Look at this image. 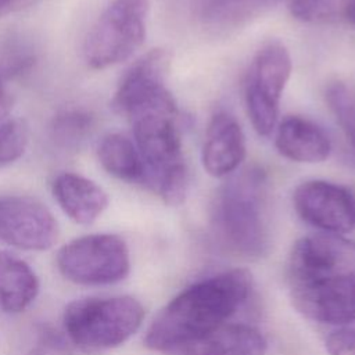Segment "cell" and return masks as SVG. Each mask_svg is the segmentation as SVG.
Segmentation results:
<instances>
[{"instance_id":"13","label":"cell","mask_w":355,"mask_h":355,"mask_svg":"<svg viewBox=\"0 0 355 355\" xmlns=\"http://www.w3.org/2000/svg\"><path fill=\"white\" fill-rule=\"evenodd\" d=\"M171 62L172 55L165 49H153L136 60L118 83L111 101L114 111L123 115L133 103L165 87Z\"/></svg>"},{"instance_id":"4","label":"cell","mask_w":355,"mask_h":355,"mask_svg":"<svg viewBox=\"0 0 355 355\" xmlns=\"http://www.w3.org/2000/svg\"><path fill=\"white\" fill-rule=\"evenodd\" d=\"M144 319L143 305L133 297H86L69 302L64 329L82 351L96 354L129 340Z\"/></svg>"},{"instance_id":"9","label":"cell","mask_w":355,"mask_h":355,"mask_svg":"<svg viewBox=\"0 0 355 355\" xmlns=\"http://www.w3.org/2000/svg\"><path fill=\"white\" fill-rule=\"evenodd\" d=\"M293 204L304 222L322 232L344 234L355 227V196L341 184L302 182L294 190Z\"/></svg>"},{"instance_id":"19","label":"cell","mask_w":355,"mask_h":355,"mask_svg":"<svg viewBox=\"0 0 355 355\" xmlns=\"http://www.w3.org/2000/svg\"><path fill=\"white\" fill-rule=\"evenodd\" d=\"M279 0H201L202 21L212 28H234L273 7Z\"/></svg>"},{"instance_id":"18","label":"cell","mask_w":355,"mask_h":355,"mask_svg":"<svg viewBox=\"0 0 355 355\" xmlns=\"http://www.w3.org/2000/svg\"><path fill=\"white\" fill-rule=\"evenodd\" d=\"M97 157L103 168L114 178L126 183L146 186V168L139 150L129 137L110 133L101 139Z\"/></svg>"},{"instance_id":"27","label":"cell","mask_w":355,"mask_h":355,"mask_svg":"<svg viewBox=\"0 0 355 355\" xmlns=\"http://www.w3.org/2000/svg\"><path fill=\"white\" fill-rule=\"evenodd\" d=\"M29 355H53V352L47 347H36L35 349L31 351Z\"/></svg>"},{"instance_id":"3","label":"cell","mask_w":355,"mask_h":355,"mask_svg":"<svg viewBox=\"0 0 355 355\" xmlns=\"http://www.w3.org/2000/svg\"><path fill=\"white\" fill-rule=\"evenodd\" d=\"M216 233L233 251L259 257L268 245L265 178L258 169L239 173L216 193L212 207Z\"/></svg>"},{"instance_id":"15","label":"cell","mask_w":355,"mask_h":355,"mask_svg":"<svg viewBox=\"0 0 355 355\" xmlns=\"http://www.w3.org/2000/svg\"><path fill=\"white\" fill-rule=\"evenodd\" d=\"M275 146L284 158L302 162H323L331 151L327 133L311 119L291 115L284 118L276 129Z\"/></svg>"},{"instance_id":"6","label":"cell","mask_w":355,"mask_h":355,"mask_svg":"<svg viewBox=\"0 0 355 355\" xmlns=\"http://www.w3.org/2000/svg\"><path fill=\"white\" fill-rule=\"evenodd\" d=\"M61 275L82 286H107L123 280L130 270L125 240L111 233L78 237L57 252Z\"/></svg>"},{"instance_id":"1","label":"cell","mask_w":355,"mask_h":355,"mask_svg":"<svg viewBox=\"0 0 355 355\" xmlns=\"http://www.w3.org/2000/svg\"><path fill=\"white\" fill-rule=\"evenodd\" d=\"M251 288L247 269L226 270L187 287L154 318L144 337L146 347L166 352L205 337L225 324Z\"/></svg>"},{"instance_id":"26","label":"cell","mask_w":355,"mask_h":355,"mask_svg":"<svg viewBox=\"0 0 355 355\" xmlns=\"http://www.w3.org/2000/svg\"><path fill=\"white\" fill-rule=\"evenodd\" d=\"M340 3L344 18L355 26V0H340Z\"/></svg>"},{"instance_id":"20","label":"cell","mask_w":355,"mask_h":355,"mask_svg":"<svg viewBox=\"0 0 355 355\" xmlns=\"http://www.w3.org/2000/svg\"><path fill=\"white\" fill-rule=\"evenodd\" d=\"M94 126L92 114L83 110H65L54 116L51 137L64 150H76L90 136Z\"/></svg>"},{"instance_id":"7","label":"cell","mask_w":355,"mask_h":355,"mask_svg":"<svg viewBox=\"0 0 355 355\" xmlns=\"http://www.w3.org/2000/svg\"><path fill=\"white\" fill-rule=\"evenodd\" d=\"M291 68L290 53L279 40L263 43L251 61L244 98L251 125L259 136H270L276 128L280 98Z\"/></svg>"},{"instance_id":"17","label":"cell","mask_w":355,"mask_h":355,"mask_svg":"<svg viewBox=\"0 0 355 355\" xmlns=\"http://www.w3.org/2000/svg\"><path fill=\"white\" fill-rule=\"evenodd\" d=\"M39 294V279L19 257L0 251V308L10 313L25 311Z\"/></svg>"},{"instance_id":"2","label":"cell","mask_w":355,"mask_h":355,"mask_svg":"<svg viewBox=\"0 0 355 355\" xmlns=\"http://www.w3.org/2000/svg\"><path fill=\"white\" fill-rule=\"evenodd\" d=\"M130 122L133 141L146 168V186L168 205L184 200L189 171L183 158L179 108L162 87L132 104L123 114Z\"/></svg>"},{"instance_id":"25","label":"cell","mask_w":355,"mask_h":355,"mask_svg":"<svg viewBox=\"0 0 355 355\" xmlns=\"http://www.w3.org/2000/svg\"><path fill=\"white\" fill-rule=\"evenodd\" d=\"M11 97L8 94V92L6 90L4 85L1 83V79H0V129L8 122L12 119V115H11Z\"/></svg>"},{"instance_id":"24","label":"cell","mask_w":355,"mask_h":355,"mask_svg":"<svg viewBox=\"0 0 355 355\" xmlns=\"http://www.w3.org/2000/svg\"><path fill=\"white\" fill-rule=\"evenodd\" d=\"M330 355H355V329H338L326 338Z\"/></svg>"},{"instance_id":"16","label":"cell","mask_w":355,"mask_h":355,"mask_svg":"<svg viewBox=\"0 0 355 355\" xmlns=\"http://www.w3.org/2000/svg\"><path fill=\"white\" fill-rule=\"evenodd\" d=\"M263 334L247 324H223L205 337L186 345V355H263Z\"/></svg>"},{"instance_id":"11","label":"cell","mask_w":355,"mask_h":355,"mask_svg":"<svg viewBox=\"0 0 355 355\" xmlns=\"http://www.w3.org/2000/svg\"><path fill=\"white\" fill-rule=\"evenodd\" d=\"M291 300L298 312L315 322H355V270L318 284L294 287Z\"/></svg>"},{"instance_id":"12","label":"cell","mask_w":355,"mask_h":355,"mask_svg":"<svg viewBox=\"0 0 355 355\" xmlns=\"http://www.w3.org/2000/svg\"><path fill=\"white\" fill-rule=\"evenodd\" d=\"M245 158V137L240 123L225 111L212 115L201 150V162L208 175L226 178Z\"/></svg>"},{"instance_id":"8","label":"cell","mask_w":355,"mask_h":355,"mask_svg":"<svg viewBox=\"0 0 355 355\" xmlns=\"http://www.w3.org/2000/svg\"><path fill=\"white\" fill-rule=\"evenodd\" d=\"M291 288L318 284L355 270V241L334 233L301 237L287 263Z\"/></svg>"},{"instance_id":"21","label":"cell","mask_w":355,"mask_h":355,"mask_svg":"<svg viewBox=\"0 0 355 355\" xmlns=\"http://www.w3.org/2000/svg\"><path fill=\"white\" fill-rule=\"evenodd\" d=\"M324 96L338 126L355 150V96L341 82L329 85Z\"/></svg>"},{"instance_id":"14","label":"cell","mask_w":355,"mask_h":355,"mask_svg":"<svg viewBox=\"0 0 355 355\" xmlns=\"http://www.w3.org/2000/svg\"><path fill=\"white\" fill-rule=\"evenodd\" d=\"M51 191L64 214L78 225H92L108 207L107 193L96 182L78 173L57 175Z\"/></svg>"},{"instance_id":"5","label":"cell","mask_w":355,"mask_h":355,"mask_svg":"<svg viewBox=\"0 0 355 355\" xmlns=\"http://www.w3.org/2000/svg\"><path fill=\"white\" fill-rule=\"evenodd\" d=\"M148 10V0H112L86 35V64L105 69L130 58L144 43Z\"/></svg>"},{"instance_id":"10","label":"cell","mask_w":355,"mask_h":355,"mask_svg":"<svg viewBox=\"0 0 355 355\" xmlns=\"http://www.w3.org/2000/svg\"><path fill=\"white\" fill-rule=\"evenodd\" d=\"M58 239L50 209L28 196L0 197V241L29 251H44Z\"/></svg>"},{"instance_id":"23","label":"cell","mask_w":355,"mask_h":355,"mask_svg":"<svg viewBox=\"0 0 355 355\" xmlns=\"http://www.w3.org/2000/svg\"><path fill=\"white\" fill-rule=\"evenodd\" d=\"M334 0H287L288 10L295 19L318 22L326 19L333 11Z\"/></svg>"},{"instance_id":"22","label":"cell","mask_w":355,"mask_h":355,"mask_svg":"<svg viewBox=\"0 0 355 355\" xmlns=\"http://www.w3.org/2000/svg\"><path fill=\"white\" fill-rule=\"evenodd\" d=\"M28 146V128L24 121L12 118L0 129V168L22 157Z\"/></svg>"},{"instance_id":"28","label":"cell","mask_w":355,"mask_h":355,"mask_svg":"<svg viewBox=\"0 0 355 355\" xmlns=\"http://www.w3.org/2000/svg\"><path fill=\"white\" fill-rule=\"evenodd\" d=\"M35 0H19V3H21V6H22V8L25 7V6H29L31 3H33Z\"/></svg>"}]
</instances>
